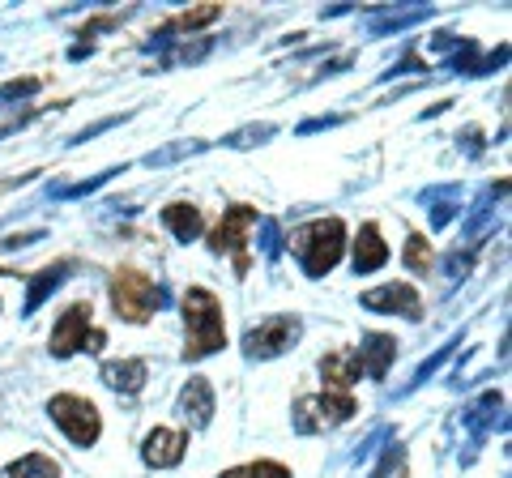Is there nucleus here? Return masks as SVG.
Masks as SVG:
<instances>
[{"instance_id":"1","label":"nucleus","mask_w":512,"mask_h":478,"mask_svg":"<svg viewBox=\"0 0 512 478\" xmlns=\"http://www.w3.org/2000/svg\"><path fill=\"white\" fill-rule=\"evenodd\" d=\"M184 329H188V346L184 359H205L218 346H227V325H222V304L214 291L205 286H188L184 295Z\"/></svg>"},{"instance_id":"2","label":"nucleus","mask_w":512,"mask_h":478,"mask_svg":"<svg viewBox=\"0 0 512 478\" xmlns=\"http://www.w3.org/2000/svg\"><path fill=\"white\" fill-rule=\"evenodd\" d=\"M291 248H295V257L303 261V269H308L312 278H320V274H329V269L338 265L342 248H346V227L338 218H320V222L303 227L291 239Z\"/></svg>"},{"instance_id":"3","label":"nucleus","mask_w":512,"mask_h":478,"mask_svg":"<svg viewBox=\"0 0 512 478\" xmlns=\"http://www.w3.org/2000/svg\"><path fill=\"white\" fill-rule=\"evenodd\" d=\"M111 304H116L120 321L146 325L154 316V308H158V291H154V282L141 274V269L124 265V269H116V278H111Z\"/></svg>"},{"instance_id":"4","label":"nucleus","mask_w":512,"mask_h":478,"mask_svg":"<svg viewBox=\"0 0 512 478\" xmlns=\"http://www.w3.org/2000/svg\"><path fill=\"white\" fill-rule=\"evenodd\" d=\"M52 423L73 444H82V449L99 440V410H94V402H86V397H73V393L52 397Z\"/></svg>"},{"instance_id":"5","label":"nucleus","mask_w":512,"mask_h":478,"mask_svg":"<svg viewBox=\"0 0 512 478\" xmlns=\"http://www.w3.org/2000/svg\"><path fill=\"white\" fill-rule=\"evenodd\" d=\"M103 333L90 329V304H73L60 312V321L52 329V355H73V350H99Z\"/></svg>"},{"instance_id":"6","label":"nucleus","mask_w":512,"mask_h":478,"mask_svg":"<svg viewBox=\"0 0 512 478\" xmlns=\"http://www.w3.org/2000/svg\"><path fill=\"white\" fill-rule=\"evenodd\" d=\"M355 414V397L329 393V397H303L299 402V427L303 432H320V427H338Z\"/></svg>"},{"instance_id":"7","label":"nucleus","mask_w":512,"mask_h":478,"mask_svg":"<svg viewBox=\"0 0 512 478\" xmlns=\"http://www.w3.org/2000/svg\"><path fill=\"white\" fill-rule=\"evenodd\" d=\"M295 338H299V321H295V316H274V321H265L261 329L248 333V355L252 359H274Z\"/></svg>"},{"instance_id":"8","label":"nucleus","mask_w":512,"mask_h":478,"mask_svg":"<svg viewBox=\"0 0 512 478\" xmlns=\"http://www.w3.org/2000/svg\"><path fill=\"white\" fill-rule=\"evenodd\" d=\"M256 222V210L252 205H231L227 214H222V222H218V231H214V252H239V269L248 265V257H244V244H248V227Z\"/></svg>"},{"instance_id":"9","label":"nucleus","mask_w":512,"mask_h":478,"mask_svg":"<svg viewBox=\"0 0 512 478\" xmlns=\"http://www.w3.org/2000/svg\"><path fill=\"white\" fill-rule=\"evenodd\" d=\"M363 308H372V312H402V316H410V321H419V316H423V299H419V291H414L410 282H393V286H376V291H367Z\"/></svg>"},{"instance_id":"10","label":"nucleus","mask_w":512,"mask_h":478,"mask_svg":"<svg viewBox=\"0 0 512 478\" xmlns=\"http://www.w3.org/2000/svg\"><path fill=\"white\" fill-rule=\"evenodd\" d=\"M184 449H188V436L184 432H167V427H154V432L146 436V457L150 466L158 470H171V466H180L184 461Z\"/></svg>"},{"instance_id":"11","label":"nucleus","mask_w":512,"mask_h":478,"mask_svg":"<svg viewBox=\"0 0 512 478\" xmlns=\"http://www.w3.org/2000/svg\"><path fill=\"white\" fill-rule=\"evenodd\" d=\"M320 372H325V389H329V393H346V389L363 376L355 350H333V355H325Z\"/></svg>"},{"instance_id":"12","label":"nucleus","mask_w":512,"mask_h":478,"mask_svg":"<svg viewBox=\"0 0 512 478\" xmlns=\"http://www.w3.org/2000/svg\"><path fill=\"white\" fill-rule=\"evenodd\" d=\"M180 406H184V414L192 419V427H205L214 419V389H210V380L205 376H192L188 380V389H184V397H180Z\"/></svg>"},{"instance_id":"13","label":"nucleus","mask_w":512,"mask_h":478,"mask_svg":"<svg viewBox=\"0 0 512 478\" xmlns=\"http://www.w3.org/2000/svg\"><path fill=\"white\" fill-rule=\"evenodd\" d=\"M384 261H389V248H384V239H380V227L367 222L355 239V274H372V269H380Z\"/></svg>"},{"instance_id":"14","label":"nucleus","mask_w":512,"mask_h":478,"mask_svg":"<svg viewBox=\"0 0 512 478\" xmlns=\"http://www.w3.org/2000/svg\"><path fill=\"white\" fill-rule=\"evenodd\" d=\"M103 380H107L111 389H120V393H137L141 385H146V363H141V359L107 363V368H103Z\"/></svg>"},{"instance_id":"15","label":"nucleus","mask_w":512,"mask_h":478,"mask_svg":"<svg viewBox=\"0 0 512 478\" xmlns=\"http://www.w3.org/2000/svg\"><path fill=\"white\" fill-rule=\"evenodd\" d=\"M393 338H380V333H372L367 338V346H359L355 355H359V368L363 372H372V376H384V368H389V359H393Z\"/></svg>"},{"instance_id":"16","label":"nucleus","mask_w":512,"mask_h":478,"mask_svg":"<svg viewBox=\"0 0 512 478\" xmlns=\"http://www.w3.org/2000/svg\"><path fill=\"white\" fill-rule=\"evenodd\" d=\"M163 222L175 231V239H197L201 235V210H197V205H180V201H175V205H167V210H163Z\"/></svg>"},{"instance_id":"17","label":"nucleus","mask_w":512,"mask_h":478,"mask_svg":"<svg viewBox=\"0 0 512 478\" xmlns=\"http://www.w3.org/2000/svg\"><path fill=\"white\" fill-rule=\"evenodd\" d=\"M9 478H60V466L52 457H43V453H26L22 461H13L9 466Z\"/></svg>"},{"instance_id":"18","label":"nucleus","mask_w":512,"mask_h":478,"mask_svg":"<svg viewBox=\"0 0 512 478\" xmlns=\"http://www.w3.org/2000/svg\"><path fill=\"white\" fill-rule=\"evenodd\" d=\"M222 478H291V470H286V466H278V461H252V466L227 470Z\"/></svg>"},{"instance_id":"19","label":"nucleus","mask_w":512,"mask_h":478,"mask_svg":"<svg viewBox=\"0 0 512 478\" xmlns=\"http://www.w3.org/2000/svg\"><path fill=\"white\" fill-rule=\"evenodd\" d=\"M406 265H410V269H419V274L431 265V244H427V239H423L419 231H414V235L406 239Z\"/></svg>"},{"instance_id":"20","label":"nucleus","mask_w":512,"mask_h":478,"mask_svg":"<svg viewBox=\"0 0 512 478\" xmlns=\"http://www.w3.org/2000/svg\"><path fill=\"white\" fill-rule=\"evenodd\" d=\"M218 13H222L218 5H205V9H192V13H184V18L175 22V26H180V30H197V26H205V22H214Z\"/></svg>"}]
</instances>
